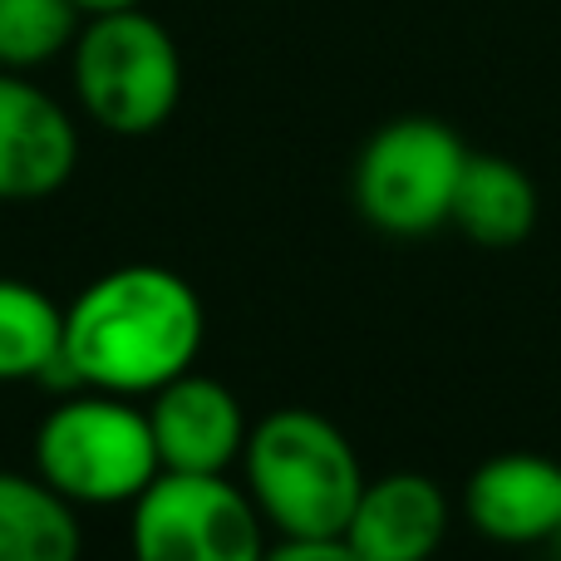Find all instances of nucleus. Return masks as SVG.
<instances>
[{"instance_id": "nucleus-1", "label": "nucleus", "mask_w": 561, "mask_h": 561, "mask_svg": "<svg viewBox=\"0 0 561 561\" xmlns=\"http://www.w3.org/2000/svg\"><path fill=\"white\" fill-rule=\"evenodd\" d=\"M207 316L193 280L168 266H114L65 306V385L153 394L203 355Z\"/></svg>"}, {"instance_id": "nucleus-2", "label": "nucleus", "mask_w": 561, "mask_h": 561, "mask_svg": "<svg viewBox=\"0 0 561 561\" xmlns=\"http://www.w3.org/2000/svg\"><path fill=\"white\" fill-rule=\"evenodd\" d=\"M365 483L355 444L316 409H276L247 434L242 488L280 537H345Z\"/></svg>"}, {"instance_id": "nucleus-3", "label": "nucleus", "mask_w": 561, "mask_h": 561, "mask_svg": "<svg viewBox=\"0 0 561 561\" xmlns=\"http://www.w3.org/2000/svg\"><path fill=\"white\" fill-rule=\"evenodd\" d=\"M75 99L104 134L144 138L173 118L183 99V55L173 30L144 5L84 15L69 45Z\"/></svg>"}, {"instance_id": "nucleus-4", "label": "nucleus", "mask_w": 561, "mask_h": 561, "mask_svg": "<svg viewBox=\"0 0 561 561\" xmlns=\"http://www.w3.org/2000/svg\"><path fill=\"white\" fill-rule=\"evenodd\" d=\"M35 473L75 507H134L163 473L148 409L104 389L59 399L35 428Z\"/></svg>"}, {"instance_id": "nucleus-5", "label": "nucleus", "mask_w": 561, "mask_h": 561, "mask_svg": "<svg viewBox=\"0 0 561 561\" xmlns=\"http://www.w3.org/2000/svg\"><path fill=\"white\" fill-rule=\"evenodd\" d=\"M468 168V144L428 114L389 118L355 158V207L375 232L428 237L448 227Z\"/></svg>"}, {"instance_id": "nucleus-6", "label": "nucleus", "mask_w": 561, "mask_h": 561, "mask_svg": "<svg viewBox=\"0 0 561 561\" xmlns=\"http://www.w3.org/2000/svg\"><path fill=\"white\" fill-rule=\"evenodd\" d=\"M134 561H266V517L227 473H158L134 497Z\"/></svg>"}, {"instance_id": "nucleus-7", "label": "nucleus", "mask_w": 561, "mask_h": 561, "mask_svg": "<svg viewBox=\"0 0 561 561\" xmlns=\"http://www.w3.org/2000/svg\"><path fill=\"white\" fill-rule=\"evenodd\" d=\"M79 168L75 114L30 75L0 69V203H39Z\"/></svg>"}, {"instance_id": "nucleus-8", "label": "nucleus", "mask_w": 561, "mask_h": 561, "mask_svg": "<svg viewBox=\"0 0 561 561\" xmlns=\"http://www.w3.org/2000/svg\"><path fill=\"white\" fill-rule=\"evenodd\" d=\"M148 399H153L148 424H153L163 473H227L242 463L252 424L242 414V399L222 379L187 369Z\"/></svg>"}, {"instance_id": "nucleus-9", "label": "nucleus", "mask_w": 561, "mask_h": 561, "mask_svg": "<svg viewBox=\"0 0 561 561\" xmlns=\"http://www.w3.org/2000/svg\"><path fill=\"white\" fill-rule=\"evenodd\" d=\"M463 517L503 547H547L561 527V463L547 454H497L463 483Z\"/></svg>"}, {"instance_id": "nucleus-10", "label": "nucleus", "mask_w": 561, "mask_h": 561, "mask_svg": "<svg viewBox=\"0 0 561 561\" xmlns=\"http://www.w3.org/2000/svg\"><path fill=\"white\" fill-rule=\"evenodd\" d=\"M454 507L428 473L369 478L345 523V547L359 561H428L444 547Z\"/></svg>"}, {"instance_id": "nucleus-11", "label": "nucleus", "mask_w": 561, "mask_h": 561, "mask_svg": "<svg viewBox=\"0 0 561 561\" xmlns=\"http://www.w3.org/2000/svg\"><path fill=\"white\" fill-rule=\"evenodd\" d=\"M448 222L478 247H517L537 227V187L503 153H468Z\"/></svg>"}, {"instance_id": "nucleus-12", "label": "nucleus", "mask_w": 561, "mask_h": 561, "mask_svg": "<svg viewBox=\"0 0 561 561\" xmlns=\"http://www.w3.org/2000/svg\"><path fill=\"white\" fill-rule=\"evenodd\" d=\"M79 507L39 473L0 468V561H79Z\"/></svg>"}, {"instance_id": "nucleus-13", "label": "nucleus", "mask_w": 561, "mask_h": 561, "mask_svg": "<svg viewBox=\"0 0 561 561\" xmlns=\"http://www.w3.org/2000/svg\"><path fill=\"white\" fill-rule=\"evenodd\" d=\"M65 375V310L39 286L0 276V385Z\"/></svg>"}, {"instance_id": "nucleus-14", "label": "nucleus", "mask_w": 561, "mask_h": 561, "mask_svg": "<svg viewBox=\"0 0 561 561\" xmlns=\"http://www.w3.org/2000/svg\"><path fill=\"white\" fill-rule=\"evenodd\" d=\"M84 10L75 0H0V69L35 75L69 55Z\"/></svg>"}, {"instance_id": "nucleus-15", "label": "nucleus", "mask_w": 561, "mask_h": 561, "mask_svg": "<svg viewBox=\"0 0 561 561\" xmlns=\"http://www.w3.org/2000/svg\"><path fill=\"white\" fill-rule=\"evenodd\" d=\"M266 561H359L355 552L345 547V537H280V542L266 552Z\"/></svg>"}, {"instance_id": "nucleus-16", "label": "nucleus", "mask_w": 561, "mask_h": 561, "mask_svg": "<svg viewBox=\"0 0 561 561\" xmlns=\"http://www.w3.org/2000/svg\"><path fill=\"white\" fill-rule=\"evenodd\" d=\"M84 15H104V10H128V5H148V0H75Z\"/></svg>"}, {"instance_id": "nucleus-17", "label": "nucleus", "mask_w": 561, "mask_h": 561, "mask_svg": "<svg viewBox=\"0 0 561 561\" xmlns=\"http://www.w3.org/2000/svg\"><path fill=\"white\" fill-rule=\"evenodd\" d=\"M547 547H552V552L561 557V527H557V537H552V542H547Z\"/></svg>"}]
</instances>
